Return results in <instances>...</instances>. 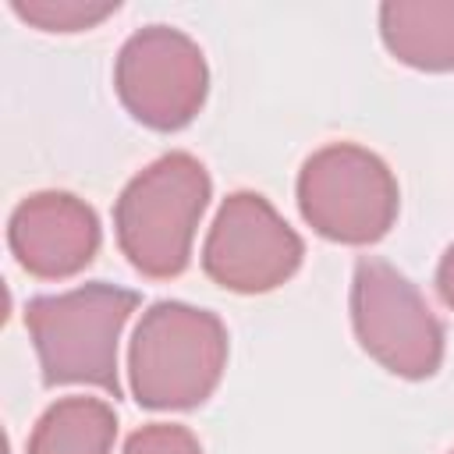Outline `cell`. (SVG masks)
Listing matches in <instances>:
<instances>
[{"label":"cell","mask_w":454,"mask_h":454,"mask_svg":"<svg viewBox=\"0 0 454 454\" xmlns=\"http://www.w3.org/2000/svg\"><path fill=\"white\" fill-rule=\"evenodd\" d=\"M436 291H440V298L454 309V245L443 252V259H440V266H436Z\"/></svg>","instance_id":"4fadbf2b"},{"label":"cell","mask_w":454,"mask_h":454,"mask_svg":"<svg viewBox=\"0 0 454 454\" xmlns=\"http://www.w3.org/2000/svg\"><path fill=\"white\" fill-rule=\"evenodd\" d=\"M11 11L43 32H82L117 11V0H11Z\"/></svg>","instance_id":"8fae6325"},{"label":"cell","mask_w":454,"mask_h":454,"mask_svg":"<svg viewBox=\"0 0 454 454\" xmlns=\"http://www.w3.org/2000/svg\"><path fill=\"white\" fill-rule=\"evenodd\" d=\"M305 245L259 192H231L202 245V270L238 294L280 287L301 266Z\"/></svg>","instance_id":"52a82bcc"},{"label":"cell","mask_w":454,"mask_h":454,"mask_svg":"<svg viewBox=\"0 0 454 454\" xmlns=\"http://www.w3.org/2000/svg\"><path fill=\"white\" fill-rule=\"evenodd\" d=\"M387 50L419 71H454V0H390L380 7Z\"/></svg>","instance_id":"9c48e42d"},{"label":"cell","mask_w":454,"mask_h":454,"mask_svg":"<svg viewBox=\"0 0 454 454\" xmlns=\"http://www.w3.org/2000/svg\"><path fill=\"white\" fill-rule=\"evenodd\" d=\"M135 305V291L103 280L32 298L25 305V326L39 351L43 383H89L117 397V340Z\"/></svg>","instance_id":"3957f363"},{"label":"cell","mask_w":454,"mask_h":454,"mask_svg":"<svg viewBox=\"0 0 454 454\" xmlns=\"http://www.w3.org/2000/svg\"><path fill=\"white\" fill-rule=\"evenodd\" d=\"M227 365L223 323L184 301H156L142 312L128 351L131 394L142 408L170 411L202 404Z\"/></svg>","instance_id":"7a4b0ae2"},{"label":"cell","mask_w":454,"mask_h":454,"mask_svg":"<svg viewBox=\"0 0 454 454\" xmlns=\"http://www.w3.org/2000/svg\"><path fill=\"white\" fill-rule=\"evenodd\" d=\"M114 436L117 415L106 401L60 397L39 415L25 454H110Z\"/></svg>","instance_id":"30bf717a"},{"label":"cell","mask_w":454,"mask_h":454,"mask_svg":"<svg viewBox=\"0 0 454 454\" xmlns=\"http://www.w3.org/2000/svg\"><path fill=\"white\" fill-rule=\"evenodd\" d=\"M298 209L330 241L372 245L397 216V181L376 153L355 142H333L301 163Z\"/></svg>","instance_id":"277c9868"},{"label":"cell","mask_w":454,"mask_h":454,"mask_svg":"<svg viewBox=\"0 0 454 454\" xmlns=\"http://www.w3.org/2000/svg\"><path fill=\"white\" fill-rule=\"evenodd\" d=\"M358 344L394 376L426 380L443 362V326L419 287L383 259H362L351 280Z\"/></svg>","instance_id":"5b68a950"},{"label":"cell","mask_w":454,"mask_h":454,"mask_svg":"<svg viewBox=\"0 0 454 454\" xmlns=\"http://www.w3.org/2000/svg\"><path fill=\"white\" fill-rule=\"evenodd\" d=\"M209 188L206 167L188 153H167L124 184L114 206V231L142 277L167 280L188 266Z\"/></svg>","instance_id":"6da1fadb"},{"label":"cell","mask_w":454,"mask_h":454,"mask_svg":"<svg viewBox=\"0 0 454 454\" xmlns=\"http://www.w3.org/2000/svg\"><path fill=\"white\" fill-rule=\"evenodd\" d=\"M124 454H202L192 429L174 422H153L128 436Z\"/></svg>","instance_id":"7c38bea8"},{"label":"cell","mask_w":454,"mask_h":454,"mask_svg":"<svg viewBox=\"0 0 454 454\" xmlns=\"http://www.w3.org/2000/svg\"><path fill=\"white\" fill-rule=\"evenodd\" d=\"M7 241L21 270L43 280H64L82 273L99 252V220L71 192H35L14 206Z\"/></svg>","instance_id":"ba28073f"},{"label":"cell","mask_w":454,"mask_h":454,"mask_svg":"<svg viewBox=\"0 0 454 454\" xmlns=\"http://www.w3.org/2000/svg\"><path fill=\"white\" fill-rule=\"evenodd\" d=\"M114 85L135 121L156 131H177L202 110L209 71L192 35L170 25H149L121 46Z\"/></svg>","instance_id":"8992f818"}]
</instances>
